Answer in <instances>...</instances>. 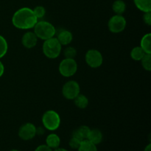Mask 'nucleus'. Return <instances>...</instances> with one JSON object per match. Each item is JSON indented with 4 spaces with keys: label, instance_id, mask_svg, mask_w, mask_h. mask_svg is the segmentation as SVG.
<instances>
[{
    "label": "nucleus",
    "instance_id": "5701e85b",
    "mask_svg": "<svg viewBox=\"0 0 151 151\" xmlns=\"http://www.w3.org/2000/svg\"><path fill=\"white\" fill-rule=\"evenodd\" d=\"M63 55H64L65 58H72L75 59L77 55V50L75 47H67L63 51Z\"/></svg>",
    "mask_w": 151,
    "mask_h": 151
},
{
    "label": "nucleus",
    "instance_id": "1a4fd4ad",
    "mask_svg": "<svg viewBox=\"0 0 151 151\" xmlns=\"http://www.w3.org/2000/svg\"><path fill=\"white\" fill-rule=\"evenodd\" d=\"M19 137L24 141H29L36 136V127L31 122H27L20 127Z\"/></svg>",
    "mask_w": 151,
    "mask_h": 151
},
{
    "label": "nucleus",
    "instance_id": "412c9836",
    "mask_svg": "<svg viewBox=\"0 0 151 151\" xmlns=\"http://www.w3.org/2000/svg\"><path fill=\"white\" fill-rule=\"evenodd\" d=\"M7 50H8V44L7 40L2 35H0V59L2 58L7 54Z\"/></svg>",
    "mask_w": 151,
    "mask_h": 151
},
{
    "label": "nucleus",
    "instance_id": "f3484780",
    "mask_svg": "<svg viewBox=\"0 0 151 151\" xmlns=\"http://www.w3.org/2000/svg\"><path fill=\"white\" fill-rule=\"evenodd\" d=\"M112 10L116 15H122L126 10V4L122 0H116L112 4Z\"/></svg>",
    "mask_w": 151,
    "mask_h": 151
},
{
    "label": "nucleus",
    "instance_id": "bb28decb",
    "mask_svg": "<svg viewBox=\"0 0 151 151\" xmlns=\"http://www.w3.org/2000/svg\"><path fill=\"white\" fill-rule=\"evenodd\" d=\"M52 149L50 148L47 145H41L35 148V151H52Z\"/></svg>",
    "mask_w": 151,
    "mask_h": 151
},
{
    "label": "nucleus",
    "instance_id": "c85d7f7f",
    "mask_svg": "<svg viewBox=\"0 0 151 151\" xmlns=\"http://www.w3.org/2000/svg\"><path fill=\"white\" fill-rule=\"evenodd\" d=\"M4 64L2 63V62L0 60V78L4 75Z\"/></svg>",
    "mask_w": 151,
    "mask_h": 151
},
{
    "label": "nucleus",
    "instance_id": "6ab92c4d",
    "mask_svg": "<svg viewBox=\"0 0 151 151\" xmlns=\"http://www.w3.org/2000/svg\"><path fill=\"white\" fill-rule=\"evenodd\" d=\"M78 151H97V147L96 145L93 144L88 139H86L81 142Z\"/></svg>",
    "mask_w": 151,
    "mask_h": 151
},
{
    "label": "nucleus",
    "instance_id": "39448f33",
    "mask_svg": "<svg viewBox=\"0 0 151 151\" xmlns=\"http://www.w3.org/2000/svg\"><path fill=\"white\" fill-rule=\"evenodd\" d=\"M60 75L65 78H70L78 71V63L75 59L64 58L60 61L58 66Z\"/></svg>",
    "mask_w": 151,
    "mask_h": 151
},
{
    "label": "nucleus",
    "instance_id": "9d476101",
    "mask_svg": "<svg viewBox=\"0 0 151 151\" xmlns=\"http://www.w3.org/2000/svg\"><path fill=\"white\" fill-rule=\"evenodd\" d=\"M38 39V37L34 33V32L27 31L24 34L22 38V45L27 49H32L36 46Z\"/></svg>",
    "mask_w": 151,
    "mask_h": 151
},
{
    "label": "nucleus",
    "instance_id": "2f4dec72",
    "mask_svg": "<svg viewBox=\"0 0 151 151\" xmlns=\"http://www.w3.org/2000/svg\"><path fill=\"white\" fill-rule=\"evenodd\" d=\"M10 151H20V150H16V149H13V150H10Z\"/></svg>",
    "mask_w": 151,
    "mask_h": 151
},
{
    "label": "nucleus",
    "instance_id": "393cba45",
    "mask_svg": "<svg viewBox=\"0 0 151 151\" xmlns=\"http://www.w3.org/2000/svg\"><path fill=\"white\" fill-rule=\"evenodd\" d=\"M81 142L80 139H78L75 138V137H72V138L70 139L69 142V147H71L72 149H75V150H78V147H80L81 145Z\"/></svg>",
    "mask_w": 151,
    "mask_h": 151
},
{
    "label": "nucleus",
    "instance_id": "20e7f679",
    "mask_svg": "<svg viewBox=\"0 0 151 151\" xmlns=\"http://www.w3.org/2000/svg\"><path fill=\"white\" fill-rule=\"evenodd\" d=\"M41 121L45 129L54 131L60 127V116L55 111L48 110L43 114Z\"/></svg>",
    "mask_w": 151,
    "mask_h": 151
},
{
    "label": "nucleus",
    "instance_id": "4468645a",
    "mask_svg": "<svg viewBox=\"0 0 151 151\" xmlns=\"http://www.w3.org/2000/svg\"><path fill=\"white\" fill-rule=\"evenodd\" d=\"M46 145L52 150L58 148L60 145V137L58 135L54 134V133L49 134L46 138Z\"/></svg>",
    "mask_w": 151,
    "mask_h": 151
},
{
    "label": "nucleus",
    "instance_id": "aec40b11",
    "mask_svg": "<svg viewBox=\"0 0 151 151\" xmlns=\"http://www.w3.org/2000/svg\"><path fill=\"white\" fill-rule=\"evenodd\" d=\"M145 52L143 51L142 49L139 46V47H135L131 50V58L136 61H140L142 60Z\"/></svg>",
    "mask_w": 151,
    "mask_h": 151
},
{
    "label": "nucleus",
    "instance_id": "a878e982",
    "mask_svg": "<svg viewBox=\"0 0 151 151\" xmlns=\"http://www.w3.org/2000/svg\"><path fill=\"white\" fill-rule=\"evenodd\" d=\"M143 21H144V22L145 24H147V26H150L151 25V12L144 13V15H143Z\"/></svg>",
    "mask_w": 151,
    "mask_h": 151
},
{
    "label": "nucleus",
    "instance_id": "c756f323",
    "mask_svg": "<svg viewBox=\"0 0 151 151\" xmlns=\"http://www.w3.org/2000/svg\"><path fill=\"white\" fill-rule=\"evenodd\" d=\"M144 151H151V144H148L145 148Z\"/></svg>",
    "mask_w": 151,
    "mask_h": 151
},
{
    "label": "nucleus",
    "instance_id": "6e6552de",
    "mask_svg": "<svg viewBox=\"0 0 151 151\" xmlns=\"http://www.w3.org/2000/svg\"><path fill=\"white\" fill-rule=\"evenodd\" d=\"M81 93V87L79 83L75 81H69L66 82L62 88L63 96L67 100H73Z\"/></svg>",
    "mask_w": 151,
    "mask_h": 151
},
{
    "label": "nucleus",
    "instance_id": "f8f14e48",
    "mask_svg": "<svg viewBox=\"0 0 151 151\" xmlns=\"http://www.w3.org/2000/svg\"><path fill=\"white\" fill-rule=\"evenodd\" d=\"M90 131H91V128L89 127L86 125H81L73 131L72 137L78 139L81 141H83V140L87 139Z\"/></svg>",
    "mask_w": 151,
    "mask_h": 151
},
{
    "label": "nucleus",
    "instance_id": "ddd939ff",
    "mask_svg": "<svg viewBox=\"0 0 151 151\" xmlns=\"http://www.w3.org/2000/svg\"><path fill=\"white\" fill-rule=\"evenodd\" d=\"M103 139V133L99 129H96L95 128V129H91L87 139L91 142H92L93 144L97 145L100 144L102 142Z\"/></svg>",
    "mask_w": 151,
    "mask_h": 151
},
{
    "label": "nucleus",
    "instance_id": "dca6fc26",
    "mask_svg": "<svg viewBox=\"0 0 151 151\" xmlns=\"http://www.w3.org/2000/svg\"><path fill=\"white\" fill-rule=\"evenodd\" d=\"M136 7L143 13L151 12V0H134Z\"/></svg>",
    "mask_w": 151,
    "mask_h": 151
},
{
    "label": "nucleus",
    "instance_id": "b1692460",
    "mask_svg": "<svg viewBox=\"0 0 151 151\" xmlns=\"http://www.w3.org/2000/svg\"><path fill=\"white\" fill-rule=\"evenodd\" d=\"M33 13L35 14V16H36V18L38 19H41L42 18H44V16L46 14V9L45 7H43V6H37L35 8L33 9Z\"/></svg>",
    "mask_w": 151,
    "mask_h": 151
},
{
    "label": "nucleus",
    "instance_id": "423d86ee",
    "mask_svg": "<svg viewBox=\"0 0 151 151\" xmlns=\"http://www.w3.org/2000/svg\"><path fill=\"white\" fill-rule=\"evenodd\" d=\"M85 60L88 66L93 69L99 68L103 63V57L99 50L91 49L86 53Z\"/></svg>",
    "mask_w": 151,
    "mask_h": 151
},
{
    "label": "nucleus",
    "instance_id": "4be33fe9",
    "mask_svg": "<svg viewBox=\"0 0 151 151\" xmlns=\"http://www.w3.org/2000/svg\"><path fill=\"white\" fill-rule=\"evenodd\" d=\"M145 70L151 71V54H145L140 60Z\"/></svg>",
    "mask_w": 151,
    "mask_h": 151
},
{
    "label": "nucleus",
    "instance_id": "0eeeda50",
    "mask_svg": "<svg viewBox=\"0 0 151 151\" xmlns=\"http://www.w3.org/2000/svg\"><path fill=\"white\" fill-rule=\"evenodd\" d=\"M127 25L126 19L122 15H116L112 16L108 22V27L110 32L113 33H119L125 29Z\"/></svg>",
    "mask_w": 151,
    "mask_h": 151
},
{
    "label": "nucleus",
    "instance_id": "9b49d317",
    "mask_svg": "<svg viewBox=\"0 0 151 151\" xmlns=\"http://www.w3.org/2000/svg\"><path fill=\"white\" fill-rule=\"evenodd\" d=\"M57 39L62 46H66L71 44L73 40V35L67 29H61L58 32Z\"/></svg>",
    "mask_w": 151,
    "mask_h": 151
},
{
    "label": "nucleus",
    "instance_id": "2eb2a0df",
    "mask_svg": "<svg viewBox=\"0 0 151 151\" xmlns=\"http://www.w3.org/2000/svg\"><path fill=\"white\" fill-rule=\"evenodd\" d=\"M140 47L145 52V54H151V34L150 32L145 34L142 38Z\"/></svg>",
    "mask_w": 151,
    "mask_h": 151
},
{
    "label": "nucleus",
    "instance_id": "f257e3e1",
    "mask_svg": "<svg viewBox=\"0 0 151 151\" xmlns=\"http://www.w3.org/2000/svg\"><path fill=\"white\" fill-rule=\"evenodd\" d=\"M38 21L33 10L26 7L16 10L12 17L13 25L19 29H32Z\"/></svg>",
    "mask_w": 151,
    "mask_h": 151
},
{
    "label": "nucleus",
    "instance_id": "a211bd4d",
    "mask_svg": "<svg viewBox=\"0 0 151 151\" xmlns=\"http://www.w3.org/2000/svg\"><path fill=\"white\" fill-rule=\"evenodd\" d=\"M74 103L75 105L81 109H84L88 106V99L86 96L80 93L75 99H74Z\"/></svg>",
    "mask_w": 151,
    "mask_h": 151
},
{
    "label": "nucleus",
    "instance_id": "7ed1b4c3",
    "mask_svg": "<svg viewBox=\"0 0 151 151\" xmlns=\"http://www.w3.org/2000/svg\"><path fill=\"white\" fill-rule=\"evenodd\" d=\"M42 51L47 58L50 59H55L61 53L62 45L57 38L52 37L44 41L42 46Z\"/></svg>",
    "mask_w": 151,
    "mask_h": 151
},
{
    "label": "nucleus",
    "instance_id": "f03ea898",
    "mask_svg": "<svg viewBox=\"0 0 151 151\" xmlns=\"http://www.w3.org/2000/svg\"><path fill=\"white\" fill-rule=\"evenodd\" d=\"M33 29L34 33L38 38L44 41L55 37L56 34V29L54 25L47 21H38Z\"/></svg>",
    "mask_w": 151,
    "mask_h": 151
},
{
    "label": "nucleus",
    "instance_id": "7c9ffc66",
    "mask_svg": "<svg viewBox=\"0 0 151 151\" xmlns=\"http://www.w3.org/2000/svg\"><path fill=\"white\" fill-rule=\"evenodd\" d=\"M52 151H69V150H66V149H65V148H60V147H58V148L54 149V150H52Z\"/></svg>",
    "mask_w": 151,
    "mask_h": 151
},
{
    "label": "nucleus",
    "instance_id": "cd10ccee",
    "mask_svg": "<svg viewBox=\"0 0 151 151\" xmlns=\"http://www.w3.org/2000/svg\"><path fill=\"white\" fill-rule=\"evenodd\" d=\"M44 134V127H38L36 128V135H43Z\"/></svg>",
    "mask_w": 151,
    "mask_h": 151
}]
</instances>
